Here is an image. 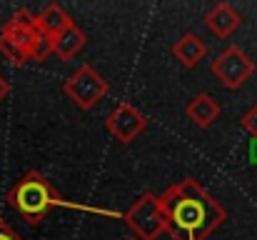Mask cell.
<instances>
[{"instance_id": "cell-5", "label": "cell", "mask_w": 257, "mask_h": 240, "mask_svg": "<svg viewBox=\"0 0 257 240\" xmlns=\"http://www.w3.org/2000/svg\"><path fill=\"white\" fill-rule=\"evenodd\" d=\"M210 70L227 90H240L247 80L255 75V60L240 45H230L212 60Z\"/></svg>"}, {"instance_id": "cell-11", "label": "cell", "mask_w": 257, "mask_h": 240, "mask_svg": "<svg viewBox=\"0 0 257 240\" xmlns=\"http://www.w3.org/2000/svg\"><path fill=\"white\" fill-rule=\"evenodd\" d=\"M172 55L180 60L182 68H197L205 55H207V45L195 35V33H185L175 45H172Z\"/></svg>"}, {"instance_id": "cell-14", "label": "cell", "mask_w": 257, "mask_h": 240, "mask_svg": "<svg viewBox=\"0 0 257 240\" xmlns=\"http://www.w3.org/2000/svg\"><path fill=\"white\" fill-rule=\"evenodd\" d=\"M0 240H23V238H20V235H18V233H15V230L0 218Z\"/></svg>"}, {"instance_id": "cell-12", "label": "cell", "mask_w": 257, "mask_h": 240, "mask_svg": "<svg viewBox=\"0 0 257 240\" xmlns=\"http://www.w3.org/2000/svg\"><path fill=\"white\" fill-rule=\"evenodd\" d=\"M85 33L75 25V23H70L63 33H58L55 38H53V53L60 58V60H70V58H75L80 50H83V45H85Z\"/></svg>"}, {"instance_id": "cell-15", "label": "cell", "mask_w": 257, "mask_h": 240, "mask_svg": "<svg viewBox=\"0 0 257 240\" xmlns=\"http://www.w3.org/2000/svg\"><path fill=\"white\" fill-rule=\"evenodd\" d=\"M8 93H10V83H8V80L0 75V103H3V100L8 98Z\"/></svg>"}, {"instance_id": "cell-4", "label": "cell", "mask_w": 257, "mask_h": 240, "mask_svg": "<svg viewBox=\"0 0 257 240\" xmlns=\"http://www.w3.org/2000/svg\"><path fill=\"white\" fill-rule=\"evenodd\" d=\"M122 220L135 233L138 240H158L160 233H165V220L160 210V200L155 193L140 195L127 213H122Z\"/></svg>"}, {"instance_id": "cell-6", "label": "cell", "mask_w": 257, "mask_h": 240, "mask_svg": "<svg viewBox=\"0 0 257 240\" xmlns=\"http://www.w3.org/2000/svg\"><path fill=\"white\" fill-rule=\"evenodd\" d=\"M63 90L73 100V105H78L80 110H92L105 98L107 80L102 78L92 65H83L63 83Z\"/></svg>"}, {"instance_id": "cell-2", "label": "cell", "mask_w": 257, "mask_h": 240, "mask_svg": "<svg viewBox=\"0 0 257 240\" xmlns=\"http://www.w3.org/2000/svg\"><path fill=\"white\" fill-rule=\"evenodd\" d=\"M8 205L13 210H18L25 218V223H30V225H38L55 205H68L70 208V203H65L58 195V190L50 185V180L38 170H28L8 190Z\"/></svg>"}, {"instance_id": "cell-7", "label": "cell", "mask_w": 257, "mask_h": 240, "mask_svg": "<svg viewBox=\"0 0 257 240\" xmlns=\"http://www.w3.org/2000/svg\"><path fill=\"white\" fill-rule=\"evenodd\" d=\"M148 128V118L130 103H120L107 118H105V130L122 145L133 143L143 130Z\"/></svg>"}, {"instance_id": "cell-13", "label": "cell", "mask_w": 257, "mask_h": 240, "mask_svg": "<svg viewBox=\"0 0 257 240\" xmlns=\"http://www.w3.org/2000/svg\"><path fill=\"white\" fill-rule=\"evenodd\" d=\"M48 55H53V40L38 33V35H35V40H33V45H30L28 63H30V60H33V63H43Z\"/></svg>"}, {"instance_id": "cell-10", "label": "cell", "mask_w": 257, "mask_h": 240, "mask_svg": "<svg viewBox=\"0 0 257 240\" xmlns=\"http://www.w3.org/2000/svg\"><path fill=\"white\" fill-rule=\"evenodd\" d=\"M70 23H73L70 15H68V13L63 10V5H58V3L45 5V8L35 15V28H38V33L45 35V38H50V40H53L58 33H63Z\"/></svg>"}, {"instance_id": "cell-3", "label": "cell", "mask_w": 257, "mask_h": 240, "mask_svg": "<svg viewBox=\"0 0 257 240\" xmlns=\"http://www.w3.org/2000/svg\"><path fill=\"white\" fill-rule=\"evenodd\" d=\"M35 35H38L35 15H30L25 8H20V10L13 13V18L0 30V53L13 65H25Z\"/></svg>"}, {"instance_id": "cell-1", "label": "cell", "mask_w": 257, "mask_h": 240, "mask_svg": "<svg viewBox=\"0 0 257 240\" xmlns=\"http://www.w3.org/2000/svg\"><path fill=\"white\" fill-rule=\"evenodd\" d=\"M158 200L172 240H207L225 220V208L192 178L165 188Z\"/></svg>"}, {"instance_id": "cell-16", "label": "cell", "mask_w": 257, "mask_h": 240, "mask_svg": "<svg viewBox=\"0 0 257 240\" xmlns=\"http://www.w3.org/2000/svg\"><path fill=\"white\" fill-rule=\"evenodd\" d=\"M127 240H138V238H127Z\"/></svg>"}, {"instance_id": "cell-9", "label": "cell", "mask_w": 257, "mask_h": 240, "mask_svg": "<svg viewBox=\"0 0 257 240\" xmlns=\"http://www.w3.org/2000/svg\"><path fill=\"white\" fill-rule=\"evenodd\" d=\"M220 103L210 95V93H200V95H195L190 103H187V108H185V115L197 125V128H210L217 118H220Z\"/></svg>"}, {"instance_id": "cell-8", "label": "cell", "mask_w": 257, "mask_h": 240, "mask_svg": "<svg viewBox=\"0 0 257 240\" xmlns=\"http://www.w3.org/2000/svg\"><path fill=\"white\" fill-rule=\"evenodd\" d=\"M240 23H242V15H240L232 5H227V3L215 5V8L207 10V15H205V28H207L215 38H220V40L230 38V35L240 28Z\"/></svg>"}]
</instances>
